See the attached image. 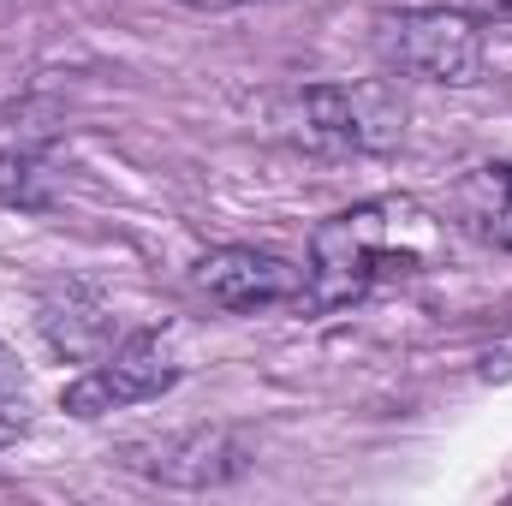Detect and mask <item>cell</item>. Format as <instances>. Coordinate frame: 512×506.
<instances>
[{
  "instance_id": "obj_1",
  "label": "cell",
  "mask_w": 512,
  "mask_h": 506,
  "mask_svg": "<svg viewBox=\"0 0 512 506\" xmlns=\"http://www.w3.org/2000/svg\"><path fill=\"white\" fill-rule=\"evenodd\" d=\"M435 256V221L411 197L358 203L316 227L310 262H304V298L298 310H340L376 292L382 280H405Z\"/></svg>"
},
{
  "instance_id": "obj_2",
  "label": "cell",
  "mask_w": 512,
  "mask_h": 506,
  "mask_svg": "<svg viewBox=\"0 0 512 506\" xmlns=\"http://www.w3.org/2000/svg\"><path fill=\"white\" fill-rule=\"evenodd\" d=\"M376 54L423 84H471L483 72V30L459 6H405L376 18Z\"/></svg>"
},
{
  "instance_id": "obj_3",
  "label": "cell",
  "mask_w": 512,
  "mask_h": 506,
  "mask_svg": "<svg viewBox=\"0 0 512 506\" xmlns=\"http://www.w3.org/2000/svg\"><path fill=\"white\" fill-rule=\"evenodd\" d=\"M292 126L310 149H340V155H376L393 149L405 131V108L382 84H316L292 102Z\"/></svg>"
},
{
  "instance_id": "obj_4",
  "label": "cell",
  "mask_w": 512,
  "mask_h": 506,
  "mask_svg": "<svg viewBox=\"0 0 512 506\" xmlns=\"http://www.w3.org/2000/svg\"><path fill=\"white\" fill-rule=\"evenodd\" d=\"M173 381H179L173 346L161 334H126L102 358H90V370L60 393V405L72 417H108V411H126L143 399H161Z\"/></svg>"
},
{
  "instance_id": "obj_5",
  "label": "cell",
  "mask_w": 512,
  "mask_h": 506,
  "mask_svg": "<svg viewBox=\"0 0 512 506\" xmlns=\"http://www.w3.org/2000/svg\"><path fill=\"white\" fill-rule=\"evenodd\" d=\"M191 280L221 310H274V304H298L304 298V268H292L274 251H251V245L209 251L191 268Z\"/></svg>"
},
{
  "instance_id": "obj_6",
  "label": "cell",
  "mask_w": 512,
  "mask_h": 506,
  "mask_svg": "<svg viewBox=\"0 0 512 506\" xmlns=\"http://www.w3.org/2000/svg\"><path fill=\"white\" fill-rule=\"evenodd\" d=\"M131 465L155 483H173V489H215V483L245 471V453L227 429H191V435L149 447V459H131Z\"/></svg>"
},
{
  "instance_id": "obj_7",
  "label": "cell",
  "mask_w": 512,
  "mask_h": 506,
  "mask_svg": "<svg viewBox=\"0 0 512 506\" xmlns=\"http://www.w3.org/2000/svg\"><path fill=\"white\" fill-rule=\"evenodd\" d=\"M42 334H48V346L66 352V358H102V352L114 346L108 310H102L90 292H78V286H66L60 298L42 304Z\"/></svg>"
},
{
  "instance_id": "obj_8",
  "label": "cell",
  "mask_w": 512,
  "mask_h": 506,
  "mask_svg": "<svg viewBox=\"0 0 512 506\" xmlns=\"http://www.w3.org/2000/svg\"><path fill=\"white\" fill-rule=\"evenodd\" d=\"M459 221H465L477 239L512 251V161L483 167V173L465 179V191H459Z\"/></svg>"
},
{
  "instance_id": "obj_9",
  "label": "cell",
  "mask_w": 512,
  "mask_h": 506,
  "mask_svg": "<svg viewBox=\"0 0 512 506\" xmlns=\"http://www.w3.org/2000/svg\"><path fill=\"white\" fill-rule=\"evenodd\" d=\"M48 197H54L48 161H36L24 149H0V203H12V209H48Z\"/></svg>"
},
{
  "instance_id": "obj_10",
  "label": "cell",
  "mask_w": 512,
  "mask_h": 506,
  "mask_svg": "<svg viewBox=\"0 0 512 506\" xmlns=\"http://www.w3.org/2000/svg\"><path fill=\"white\" fill-rule=\"evenodd\" d=\"M24 399V376H18V364H12V352L0 346V411H12Z\"/></svg>"
},
{
  "instance_id": "obj_11",
  "label": "cell",
  "mask_w": 512,
  "mask_h": 506,
  "mask_svg": "<svg viewBox=\"0 0 512 506\" xmlns=\"http://www.w3.org/2000/svg\"><path fill=\"white\" fill-rule=\"evenodd\" d=\"M441 6H459V12H471L477 24H483V18H501V24H512V0H441Z\"/></svg>"
},
{
  "instance_id": "obj_12",
  "label": "cell",
  "mask_w": 512,
  "mask_h": 506,
  "mask_svg": "<svg viewBox=\"0 0 512 506\" xmlns=\"http://www.w3.org/2000/svg\"><path fill=\"white\" fill-rule=\"evenodd\" d=\"M185 6H203V12H227V6H245V0H185Z\"/></svg>"
}]
</instances>
